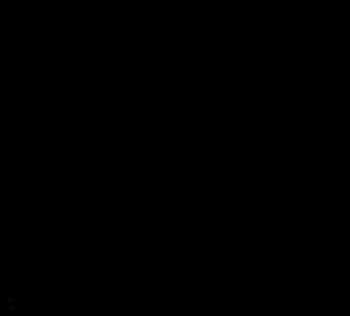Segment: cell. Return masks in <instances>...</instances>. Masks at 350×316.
Returning a JSON list of instances; mask_svg holds the SVG:
<instances>
[]
</instances>
